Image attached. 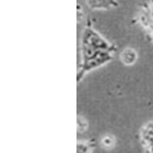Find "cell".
<instances>
[{"label": "cell", "instance_id": "obj_1", "mask_svg": "<svg viewBox=\"0 0 153 153\" xmlns=\"http://www.w3.org/2000/svg\"><path fill=\"white\" fill-rule=\"evenodd\" d=\"M117 48L105 37L87 25L80 38V61L76 76L80 83L87 73L106 65L114 58Z\"/></svg>", "mask_w": 153, "mask_h": 153}, {"label": "cell", "instance_id": "obj_2", "mask_svg": "<svg viewBox=\"0 0 153 153\" xmlns=\"http://www.w3.org/2000/svg\"><path fill=\"white\" fill-rule=\"evenodd\" d=\"M139 22L150 38L153 40V1L143 9L139 17Z\"/></svg>", "mask_w": 153, "mask_h": 153}, {"label": "cell", "instance_id": "obj_3", "mask_svg": "<svg viewBox=\"0 0 153 153\" xmlns=\"http://www.w3.org/2000/svg\"><path fill=\"white\" fill-rule=\"evenodd\" d=\"M140 137L149 152L153 153V121H149L142 126Z\"/></svg>", "mask_w": 153, "mask_h": 153}, {"label": "cell", "instance_id": "obj_4", "mask_svg": "<svg viewBox=\"0 0 153 153\" xmlns=\"http://www.w3.org/2000/svg\"><path fill=\"white\" fill-rule=\"evenodd\" d=\"M87 5L94 10H107L117 7V0H86Z\"/></svg>", "mask_w": 153, "mask_h": 153}, {"label": "cell", "instance_id": "obj_5", "mask_svg": "<svg viewBox=\"0 0 153 153\" xmlns=\"http://www.w3.org/2000/svg\"><path fill=\"white\" fill-rule=\"evenodd\" d=\"M120 58L125 65H132L136 63L138 58V54L133 48H128L123 51L120 54Z\"/></svg>", "mask_w": 153, "mask_h": 153}]
</instances>
